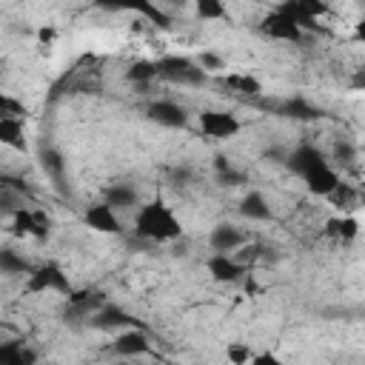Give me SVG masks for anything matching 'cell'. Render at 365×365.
<instances>
[{
  "mask_svg": "<svg viewBox=\"0 0 365 365\" xmlns=\"http://www.w3.org/2000/svg\"><path fill=\"white\" fill-rule=\"evenodd\" d=\"M31 359H34V354L23 342H0V362L23 365V362H31Z\"/></svg>",
  "mask_w": 365,
  "mask_h": 365,
  "instance_id": "7402d4cb",
  "label": "cell"
},
{
  "mask_svg": "<svg viewBox=\"0 0 365 365\" xmlns=\"http://www.w3.org/2000/svg\"><path fill=\"white\" fill-rule=\"evenodd\" d=\"M197 128L205 140H214V143H228L234 140L240 131H242V123L234 111L228 108H202L197 114Z\"/></svg>",
  "mask_w": 365,
  "mask_h": 365,
  "instance_id": "5b68a950",
  "label": "cell"
},
{
  "mask_svg": "<svg viewBox=\"0 0 365 365\" xmlns=\"http://www.w3.org/2000/svg\"><path fill=\"white\" fill-rule=\"evenodd\" d=\"M205 242H208V251H217V254H234L237 248H242V245L248 242V231H245L242 225H237V222L222 220V222L211 225Z\"/></svg>",
  "mask_w": 365,
  "mask_h": 365,
  "instance_id": "8fae6325",
  "label": "cell"
},
{
  "mask_svg": "<svg viewBox=\"0 0 365 365\" xmlns=\"http://www.w3.org/2000/svg\"><path fill=\"white\" fill-rule=\"evenodd\" d=\"M231 94H237V97H259L262 94V83L254 77V74H248V71H237V74H222V80H220Z\"/></svg>",
  "mask_w": 365,
  "mask_h": 365,
  "instance_id": "ac0fdd59",
  "label": "cell"
},
{
  "mask_svg": "<svg viewBox=\"0 0 365 365\" xmlns=\"http://www.w3.org/2000/svg\"><path fill=\"white\" fill-rule=\"evenodd\" d=\"M279 114L297 117V120H314V117H317V108H314L311 103H305L302 97H291V100H285V103L279 106Z\"/></svg>",
  "mask_w": 365,
  "mask_h": 365,
  "instance_id": "603a6c76",
  "label": "cell"
},
{
  "mask_svg": "<svg viewBox=\"0 0 365 365\" xmlns=\"http://www.w3.org/2000/svg\"><path fill=\"white\" fill-rule=\"evenodd\" d=\"M228 359L245 362V359H251V351H245V348H231V351H228Z\"/></svg>",
  "mask_w": 365,
  "mask_h": 365,
  "instance_id": "4316f807",
  "label": "cell"
},
{
  "mask_svg": "<svg viewBox=\"0 0 365 365\" xmlns=\"http://www.w3.org/2000/svg\"><path fill=\"white\" fill-rule=\"evenodd\" d=\"M23 288L29 294H57V297H68L74 288H71V279L68 274L57 265V262H40V265H31V271L23 277Z\"/></svg>",
  "mask_w": 365,
  "mask_h": 365,
  "instance_id": "277c9868",
  "label": "cell"
},
{
  "mask_svg": "<svg viewBox=\"0 0 365 365\" xmlns=\"http://www.w3.org/2000/svg\"><path fill=\"white\" fill-rule=\"evenodd\" d=\"M125 80L137 83V86H151V83H157V66L148 60H137L125 68Z\"/></svg>",
  "mask_w": 365,
  "mask_h": 365,
  "instance_id": "44dd1931",
  "label": "cell"
},
{
  "mask_svg": "<svg viewBox=\"0 0 365 365\" xmlns=\"http://www.w3.org/2000/svg\"><path fill=\"white\" fill-rule=\"evenodd\" d=\"M6 114H23V106H20V100H14L9 91H3V86H0V117H6Z\"/></svg>",
  "mask_w": 365,
  "mask_h": 365,
  "instance_id": "484cf974",
  "label": "cell"
},
{
  "mask_svg": "<svg viewBox=\"0 0 365 365\" xmlns=\"http://www.w3.org/2000/svg\"><path fill=\"white\" fill-rule=\"evenodd\" d=\"M100 11H108V14H137L140 20L145 23H154V26H168V14L157 6V0H91Z\"/></svg>",
  "mask_w": 365,
  "mask_h": 365,
  "instance_id": "8992f818",
  "label": "cell"
},
{
  "mask_svg": "<svg viewBox=\"0 0 365 365\" xmlns=\"http://www.w3.org/2000/svg\"><path fill=\"white\" fill-rule=\"evenodd\" d=\"M194 60L200 63V68H202L208 77H211V74H225V68H228L225 57H222V54H217V51H200Z\"/></svg>",
  "mask_w": 365,
  "mask_h": 365,
  "instance_id": "d4e9b609",
  "label": "cell"
},
{
  "mask_svg": "<svg viewBox=\"0 0 365 365\" xmlns=\"http://www.w3.org/2000/svg\"><path fill=\"white\" fill-rule=\"evenodd\" d=\"M157 80L168 83V86H182V88H202L211 77L200 68V63L194 57L185 54H165L157 63Z\"/></svg>",
  "mask_w": 365,
  "mask_h": 365,
  "instance_id": "3957f363",
  "label": "cell"
},
{
  "mask_svg": "<svg viewBox=\"0 0 365 365\" xmlns=\"http://www.w3.org/2000/svg\"><path fill=\"white\" fill-rule=\"evenodd\" d=\"M191 9H194V17L202 23H220L228 17L225 0H191Z\"/></svg>",
  "mask_w": 365,
  "mask_h": 365,
  "instance_id": "d6986e66",
  "label": "cell"
},
{
  "mask_svg": "<svg viewBox=\"0 0 365 365\" xmlns=\"http://www.w3.org/2000/svg\"><path fill=\"white\" fill-rule=\"evenodd\" d=\"M205 268H208V277L214 282H222V285H237L248 277V265L240 262L234 254H217V251H208L205 257Z\"/></svg>",
  "mask_w": 365,
  "mask_h": 365,
  "instance_id": "30bf717a",
  "label": "cell"
},
{
  "mask_svg": "<svg viewBox=\"0 0 365 365\" xmlns=\"http://www.w3.org/2000/svg\"><path fill=\"white\" fill-rule=\"evenodd\" d=\"M285 165H288V171L305 185L308 194L322 197V200H325V197L336 188V182L342 180V174L334 168V163L328 160V154H325L319 145H314V143H299V145L288 148Z\"/></svg>",
  "mask_w": 365,
  "mask_h": 365,
  "instance_id": "6da1fadb",
  "label": "cell"
},
{
  "mask_svg": "<svg viewBox=\"0 0 365 365\" xmlns=\"http://www.w3.org/2000/svg\"><path fill=\"white\" fill-rule=\"evenodd\" d=\"M9 222H11V234L14 237H23V240H43L46 234H48V220L40 214V211H34V208H29L26 202L23 205H17L11 214H9Z\"/></svg>",
  "mask_w": 365,
  "mask_h": 365,
  "instance_id": "7c38bea8",
  "label": "cell"
},
{
  "mask_svg": "<svg viewBox=\"0 0 365 365\" xmlns=\"http://www.w3.org/2000/svg\"><path fill=\"white\" fill-rule=\"evenodd\" d=\"M31 259L20 254L14 245H0V277H26L31 271Z\"/></svg>",
  "mask_w": 365,
  "mask_h": 365,
  "instance_id": "e0dca14e",
  "label": "cell"
},
{
  "mask_svg": "<svg viewBox=\"0 0 365 365\" xmlns=\"http://www.w3.org/2000/svg\"><path fill=\"white\" fill-rule=\"evenodd\" d=\"M131 228L140 240L154 245H171L182 240V220L165 200H145L134 208Z\"/></svg>",
  "mask_w": 365,
  "mask_h": 365,
  "instance_id": "7a4b0ae2",
  "label": "cell"
},
{
  "mask_svg": "<svg viewBox=\"0 0 365 365\" xmlns=\"http://www.w3.org/2000/svg\"><path fill=\"white\" fill-rule=\"evenodd\" d=\"M145 117L160 128H188L191 111L174 97H157L145 106Z\"/></svg>",
  "mask_w": 365,
  "mask_h": 365,
  "instance_id": "52a82bcc",
  "label": "cell"
},
{
  "mask_svg": "<svg viewBox=\"0 0 365 365\" xmlns=\"http://www.w3.org/2000/svg\"><path fill=\"white\" fill-rule=\"evenodd\" d=\"M40 165H43V171H46L48 177H54V180H60V177L66 174V160H63V154H60L57 148H43V151H40Z\"/></svg>",
  "mask_w": 365,
  "mask_h": 365,
  "instance_id": "cb8c5ba5",
  "label": "cell"
},
{
  "mask_svg": "<svg viewBox=\"0 0 365 365\" xmlns=\"http://www.w3.org/2000/svg\"><path fill=\"white\" fill-rule=\"evenodd\" d=\"M328 234H334V237L342 240V242H351V240L359 237V222H356V217L342 214V217H336V220L328 222Z\"/></svg>",
  "mask_w": 365,
  "mask_h": 365,
  "instance_id": "ffe728a7",
  "label": "cell"
},
{
  "mask_svg": "<svg viewBox=\"0 0 365 365\" xmlns=\"http://www.w3.org/2000/svg\"><path fill=\"white\" fill-rule=\"evenodd\" d=\"M83 225L91 228L94 234H114L120 237L125 231V222H123V214L108 205L106 200H97V202H88L83 208Z\"/></svg>",
  "mask_w": 365,
  "mask_h": 365,
  "instance_id": "ba28073f",
  "label": "cell"
},
{
  "mask_svg": "<svg viewBox=\"0 0 365 365\" xmlns=\"http://www.w3.org/2000/svg\"><path fill=\"white\" fill-rule=\"evenodd\" d=\"M259 31H262L268 40H277V43H299V40L305 37V31L294 23V17H291L282 6H277V9L268 11V14H262Z\"/></svg>",
  "mask_w": 365,
  "mask_h": 365,
  "instance_id": "9c48e42d",
  "label": "cell"
},
{
  "mask_svg": "<svg viewBox=\"0 0 365 365\" xmlns=\"http://www.w3.org/2000/svg\"><path fill=\"white\" fill-rule=\"evenodd\" d=\"M111 351L123 359H134V356H145L151 351V339L143 328L137 325H128L123 331H114V339H111Z\"/></svg>",
  "mask_w": 365,
  "mask_h": 365,
  "instance_id": "4fadbf2b",
  "label": "cell"
},
{
  "mask_svg": "<svg viewBox=\"0 0 365 365\" xmlns=\"http://www.w3.org/2000/svg\"><path fill=\"white\" fill-rule=\"evenodd\" d=\"M237 214H240L242 220H248V222H268V220L274 217V205H271V200H268L262 191L251 188V191H245V194L240 197Z\"/></svg>",
  "mask_w": 365,
  "mask_h": 365,
  "instance_id": "5bb4252c",
  "label": "cell"
},
{
  "mask_svg": "<svg viewBox=\"0 0 365 365\" xmlns=\"http://www.w3.org/2000/svg\"><path fill=\"white\" fill-rule=\"evenodd\" d=\"M103 200H106L108 205H114L120 214H123V211H134V208L143 202L137 185H131V182H114V185H108V188L103 191Z\"/></svg>",
  "mask_w": 365,
  "mask_h": 365,
  "instance_id": "2e32d148",
  "label": "cell"
},
{
  "mask_svg": "<svg viewBox=\"0 0 365 365\" xmlns=\"http://www.w3.org/2000/svg\"><path fill=\"white\" fill-rule=\"evenodd\" d=\"M0 148H11V151L26 148V114L0 117Z\"/></svg>",
  "mask_w": 365,
  "mask_h": 365,
  "instance_id": "9a60e30c",
  "label": "cell"
}]
</instances>
